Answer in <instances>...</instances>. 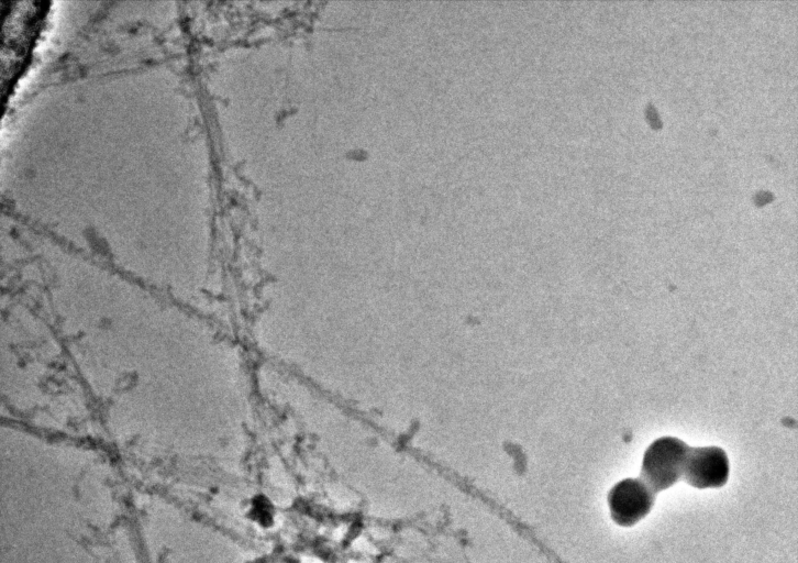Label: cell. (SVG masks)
<instances>
[{
    "instance_id": "6da1fadb",
    "label": "cell",
    "mask_w": 798,
    "mask_h": 563,
    "mask_svg": "<svg viewBox=\"0 0 798 563\" xmlns=\"http://www.w3.org/2000/svg\"><path fill=\"white\" fill-rule=\"evenodd\" d=\"M689 446L678 438L662 437L645 450L641 479L654 492L673 486L683 477Z\"/></svg>"
},
{
    "instance_id": "7a4b0ae2",
    "label": "cell",
    "mask_w": 798,
    "mask_h": 563,
    "mask_svg": "<svg viewBox=\"0 0 798 563\" xmlns=\"http://www.w3.org/2000/svg\"><path fill=\"white\" fill-rule=\"evenodd\" d=\"M655 493L641 478H624L608 493L607 501L612 520L631 527L652 509Z\"/></svg>"
},
{
    "instance_id": "3957f363",
    "label": "cell",
    "mask_w": 798,
    "mask_h": 563,
    "mask_svg": "<svg viewBox=\"0 0 798 563\" xmlns=\"http://www.w3.org/2000/svg\"><path fill=\"white\" fill-rule=\"evenodd\" d=\"M729 471V460L721 448H689L683 478L696 488H717L727 483Z\"/></svg>"
}]
</instances>
